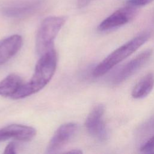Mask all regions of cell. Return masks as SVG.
<instances>
[{
    "label": "cell",
    "mask_w": 154,
    "mask_h": 154,
    "mask_svg": "<svg viewBox=\"0 0 154 154\" xmlns=\"http://www.w3.org/2000/svg\"><path fill=\"white\" fill-rule=\"evenodd\" d=\"M57 63V57L54 48L41 55L31 79L26 83L23 82L11 98L22 99L41 90L49 83L54 76Z\"/></svg>",
    "instance_id": "obj_1"
},
{
    "label": "cell",
    "mask_w": 154,
    "mask_h": 154,
    "mask_svg": "<svg viewBox=\"0 0 154 154\" xmlns=\"http://www.w3.org/2000/svg\"><path fill=\"white\" fill-rule=\"evenodd\" d=\"M149 37L150 34L144 32L117 48L95 67L93 75L94 77H100L106 74L115 66L135 52L147 41Z\"/></svg>",
    "instance_id": "obj_2"
},
{
    "label": "cell",
    "mask_w": 154,
    "mask_h": 154,
    "mask_svg": "<svg viewBox=\"0 0 154 154\" xmlns=\"http://www.w3.org/2000/svg\"><path fill=\"white\" fill-rule=\"evenodd\" d=\"M66 19L62 16H49L41 23L36 35V49L40 56L54 49V40L64 25Z\"/></svg>",
    "instance_id": "obj_3"
},
{
    "label": "cell",
    "mask_w": 154,
    "mask_h": 154,
    "mask_svg": "<svg viewBox=\"0 0 154 154\" xmlns=\"http://www.w3.org/2000/svg\"><path fill=\"white\" fill-rule=\"evenodd\" d=\"M45 3V0H10L3 2L0 10L7 17L22 18L35 13Z\"/></svg>",
    "instance_id": "obj_4"
},
{
    "label": "cell",
    "mask_w": 154,
    "mask_h": 154,
    "mask_svg": "<svg viewBox=\"0 0 154 154\" xmlns=\"http://www.w3.org/2000/svg\"><path fill=\"white\" fill-rule=\"evenodd\" d=\"M104 112V106L97 105L90 111L85 122L88 132L101 141H105L108 137V132L103 120Z\"/></svg>",
    "instance_id": "obj_5"
},
{
    "label": "cell",
    "mask_w": 154,
    "mask_h": 154,
    "mask_svg": "<svg viewBox=\"0 0 154 154\" xmlns=\"http://www.w3.org/2000/svg\"><path fill=\"white\" fill-rule=\"evenodd\" d=\"M137 12V7L127 4V6L118 9L105 19L99 25L98 29L105 31L122 26L132 20Z\"/></svg>",
    "instance_id": "obj_6"
},
{
    "label": "cell",
    "mask_w": 154,
    "mask_h": 154,
    "mask_svg": "<svg viewBox=\"0 0 154 154\" xmlns=\"http://www.w3.org/2000/svg\"><path fill=\"white\" fill-rule=\"evenodd\" d=\"M152 52V49H147L125 64L113 76V84H120L133 75L149 60Z\"/></svg>",
    "instance_id": "obj_7"
},
{
    "label": "cell",
    "mask_w": 154,
    "mask_h": 154,
    "mask_svg": "<svg viewBox=\"0 0 154 154\" xmlns=\"http://www.w3.org/2000/svg\"><path fill=\"white\" fill-rule=\"evenodd\" d=\"M77 128V125L72 122L61 125L51 139L46 149V153H58L73 136Z\"/></svg>",
    "instance_id": "obj_8"
},
{
    "label": "cell",
    "mask_w": 154,
    "mask_h": 154,
    "mask_svg": "<svg viewBox=\"0 0 154 154\" xmlns=\"http://www.w3.org/2000/svg\"><path fill=\"white\" fill-rule=\"evenodd\" d=\"M36 134V131L31 126L12 124L0 129V142L8 139L27 141L32 140Z\"/></svg>",
    "instance_id": "obj_9"
},
{
    "label": "cell",
    "mask_w": 154,
    "mask_h": 154,
    "mask_svg": "<svg viewBox=\"0 0 154 154\" xmlns=\"http://www.w3.org/2000/svg\"><path fill=\"white\" fill-rule=\"evenodd\" d=\"M22 38L14 34L0 40V65L6 63L20 49Z\"/></svg>",
    "instance_id": "obj_10"
},
{
    "label": "cell",
    "mask_w": 154,
    "mask_h": 154,
    "mask_svg": "<svg viewBox=\"0 0 154 154\" xmlns=\"http://www.w3.org/2000/svg\"><path fill=\"white\" fill-rule=\"evenodd\" d=\"M23 82L17 75H8L0 82V95L12 97L19 90Z\"/></svg>",
    "instance_id": "obj_11"
},
{
    "label": "cell",
    "mask_w": 154,
    "mask_h": 154,
    "mask_svg": "<svg viewBox=\"0 0 154 154\" xmlns=\"http://www.w3.org/2000/svg\"><path fill=\"white\" fill-rule=\"evenodd\" d=\"M154 87V74L147 73L135 85L132 90V96L135 99H141L147 96Z\"/></svg>",
    "instance_id": "obj_12"
},
{
    "label": "cell",
    "mask_w": 154,
    "mask_h": 154,
    "mask_svg": "<svg viewBox=\"0 0 154 154\" xmlns=\"http://www.w3.org/2000/svg\"><path fill=\"white\" fill-rule=\"evenodd\" d=\"M140 151L143 153H153L154 152V135L141 147Z\"/></svg>",
    "instance_id": "obj_13"
},
{
    "label": "cell",
    "mask_w": 154,
    "mask_h": 154,
    "mask_svg": "<svg viewBox=\"0 0 154 154\" xmlns=\"http://www.w3.org/2000/svg\"><path fill=\"white\" fill-rule=\"evenodd\" d=\"M153 0H129L127 2L128 4H130L136 7H141L148 4Z\"/></svg>",
    "instance_id": "obj_14"
},
{
    "label": "cell",
    "mask_w": 154,
    "mask_h": 154,
    "mask_svg": "<svg viewBox=\"0 0 154 154\" xmlns=\"http://www.w3.org/2000/svg\"><path fill=\"white\" fill-rule=\"evenodd\" d=\"M4 153H10V154H15L16 152V146L14 143H10L5 148Z\"/></svg>",
    "instance_id": "obj_15"
},
{
    "label": "cell",
    "mask_w": 154,
    "mask_h": 154,
    "mask_svg": "<svg viewBox=\"0 0 154 154\" xmlns=\"http://www.w3.org/2000/svg\"><path fill=\"white\" fill-rule=\"evenodd\" d=\"M94 0H77V6L78 8H84L89 5Z\"/></svg>",
    "instance_id": "obj_16"
},
{
    "label": "cell",
    "mask_w": 154,
    "mask_h": 154,
    "mask_svg": "<svg viewBox=\"0 0 154 154\" xmlns=\"http://www.w3.org/2000/svg\"><path fill=\"white\" fill-rule=\"evenodd\" d=\"M66 153H82V151H81L79 149H73L72 150H70L69 152H66Z\"/></svg>",
    "instance_id": "obj_17"
}]
</instances>
